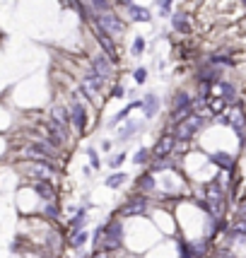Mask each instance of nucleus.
Segmentation results:
<instances>
[{
    "label": "nucleus",
    "mask_w": 246,
    "mask_h": 258,
    "mask_svg": "<svg viewBox=\"0 0 246 258\" xmlns=\"http://www.w3.org/2000/svg\"><path fill=\"white\" fill-rule=\"evenodd\" d=\"M121 246H123V225L121 220H111L109 225H104V236H101L99 251L111 253V251H118Z\"/></svg>",
    "instance_id": "nucleus-1"
},
{
    "label": "nucleus",
    "mask_w": 246,
    "mask_h": 258,
    "mask_svg": "<svg viewBox=\"0 0 246 258\" xmlns=\"http://www.w3.org/2000/svg\"><path fill=\"white\" fill-rule=\"evenodd\" d=\"M147 205H150L147 196L138 193V196H131V198L118 208V215H121V217H140V215L147 213Z\"/></svg>",
    "instance_id": "nucleus-2"
},
{
    "label": "nucleus",
    "mask_w": 246,
    "mask_h": 258,
    "mask_svg": "<svg viewBox=\"0 0 246 258\" xmlns=\"http://www.w3.org/2000/svg\"><path fill=\"white\" fill-rule=\"evenodd\" d=\"M201 125H203V118L201 116H186L181 123H176V128H174V138L176 140H191L193 135L201 131Z\"/></svg>",
    "instance_id": "nucleus-3"
},
{
    "label": "nucleus",
    "mask_w": 246,
    "mask_h": 258,
    "mask_svg": "<svg viewBox=\"0 0 246 258\" xmlns=\"http://www.w3.org/2000/svg\"><path fill=\"white\" fill-rule=\"evenodd\" d=\"M94 27L101 29V32H106L109 36L123 34V29H126V24H123L116 15H111V12H101V15H97V17H94Z\"/></svg>",
    "instance_id": "nucleus-4"
},
{
    "label": "nucleus",
    "mask_w": 246,
    "mask_h": 258,
    "mask_svg": "<svg viewBox=\"0 0 246 258\" xmlns=\"http://www.w3.org/2000/svg\"><path fill=\"white\" fill-rule=\"evenodd\" d=\"M29 176H32L34 181H53V176H56V164H53V162H32Z\"/></svg>",
    "instance_id": "nucleus-5"
},
{
    "label": "nucleus",
    "mask_w": 246,
    "mask_h": 258,
    "mask_svg": "<svg viewBox=\"0 0 246 258\" xmlns=\"http://www.w3.org/2000/svg\"><path fill=\"white\" fill-rule=\"evenodd\" d=\"M24 155L32 159V162H51V157H53V150L46 145V143H32V145L24 150Z\"/></svg>",
    "instance_id": "nucleus-6"
},
{
    "label": "nucleus",
    "mask_w": 246,
    "mask_h": 258,
    "mask_svg": "<svg viewBox=\"0 0 246 258\" xmlns=\"http://www.w3.org/2000/svg\"><path fill=\"white\" fill-rule=\"evenodd\" d=\"M174 147H176V138L174 135H164L155 147H152V159H159V157H169L171 152H174Z\"/></svg>",
    "instance_id": "nucleus-7"
},
{
    "label": "nucleus",
    "mask_w": 246,
    "mask_h": 258,
    "mask_svg": "<svg viewBox=\"0 0 246 258\" xmlns=\"http://www.w3.org/2000/svg\"><path fill=\"white\" fill-rule=\"evenodd\" d=\"M32 188H34V193L41 196L46 203H53V198H56V188H53L51 181H34Z\"/></svg>",
    "instance_id": "nucleus-8"
},
{
    "label": "nucleus",
    "mask_w": 246,
    "mask_h": 258,
    "mask_svg": "<svg viewBox=\"0 0 246 258\" xmlns=\"http://www.w3.org/2000/svg\"><path fill=\"white\" fill-rule=\"evenodd\" d=\"M70 123L78 128V133L85 131V125H87V113L82 109V104H75V106L70 109Z\"/></svg>",
    "instance_id": "nucleus-9"
},
{
    "label": "nucleus",
    "mask_w": 246,
    "mask_h": 258,
    "mask_svg": "<svg viewBox=\"0 0 246 258\" xmlns=\"http://www.w3.org/2000/svg\"><path fill=\"white\" fill-rule=\"evenodd\" d=\"M92 70L99 75V78H109L111 75V60L106 56H94V60H92Z\"/></svg>",
    "instance_id": "nucleus-10"
},
{
    "label": "nucleus",
    "mask_w": 246,
    "mask_h": 258,
    "mask_svg": "<svg viewBox=\"0 0 246 258\" xmlns=\"http://www.w3.org/2000/svg\"><path fill=\"white\" fill-rule=\"evenodd\" d=\"M94 32H97V36H99V44H101V48L106 51V56L113 58V60H118V53H116V46H113L111 36H109L106 32H101V29H97V27H94Z\"/></svg>",
    "instance_id": "nucleus-11"
},
{
    "label": "nucleus",
    "mask_w": 246,
    "mask_h": 258,
    "mask_svg": "<svg viewBox=\"0 0 246 258\" xmlns=\"http://www.w3.org/2000/svg\"><path fill=\"white\" fill-rule=\"evenodd\" d=\"M87 241H90V232H85V229H80V232H75V234H70V246L73 248L85 246Z\"/></svg>",
    "instance_id": "nucleus-12"
},
{
    "label": "nucleus",
    "mask_w": 246,
    "mask_h": 258,
    "mask_svg": "<svg viewBox=\"0 0 246 258\" xmlns=\"http://www.w3.org/2000/svg\"><path fill=\"white\" fill-rule=\"evenodd\" d=\"M126 181H128V174H123V171H116V174H111V176L106 179V186H109V188H121Z\"/></svg>",
    "instance_id": "nucleus-13"
},
{
    "label": "nucleus",
    "mask_w": 246,
    "mask_h": 258,
    "mask_svg": "<svg viewBox=\"0 0 246 258\" xmlns=\"http://www.w3.org/2000/svg\"><path fill=\"white\" fill-rule=\"evenodd\" d=\"M138 186H140L143 196H145V193H152L155 191V176H152V174H143V179L138 181Z\"/></svg>",
    "instance_id": "nucleus-14"
},
{
    "label": "nucleus",
    "mask_w": 246,
    "mask_h": 258,
    "mask_svg": "<svg viewBox=\"0 0 246 258\" xmlns=\"http://www.w3.org/2000/svg\"><path fill=\"white\" fill-rule=\"evenodd\" d=\"M213 162L215 164H220V167H224V169H232V164H234L232 157H229V155H224V152H217V155L213 157Z\"/></svg>",
    "instance_id": "nucleus-15"
},
{
    "label": "nucleus",
    "mask_w": 246,
    "mask_h": 258,
    "mask_svg": "<svg viewBox=\"0 0 246 258\" xmlns=\"http://www.w3.org/2000/svg\"><path fill=\"white\" fill-rule=\"evenodd\" d=\"M143 106H145V116L150 118V116L157 111V97H147V101L143 104Z\"/></svg>",
    "instance_id": "nucleus-16"
},
{
    "label": "nucleus",
    "mask_w": 246,
    "mask_h": 258,
    "mask_svg": "<svg viewBox=\"0 0 246 258\" xmlns=\"http://www.w3.org/2000/svg\"><path fill=\"white\" fill-rule=\"evenodd\" d=\"M90 5L99 12V15L101 12H109V0H90Z\"/></svg>",
    "instance_id": "nucleus-17"
},
{
    "label": "nucleus",
    "mask_w": 246,
    "mask_h": 258,
    "mask_svg": "<svg viewBox=\"0 0 246 258\" xmlns=\"http://www.w3.org/2000/svg\"><path fill=\"white\" fill-rule=\"evenodd\" d=\"M147 159H150V150H145V147H143V150H138V152H135L133 162H135V164H145Z\"/></svg>",
    "instance_id": "nucleus-18"
},
{
    "label": "nucleus",
    "mask_w": 246,
    "mask_h": 258,
    "mask_svg": "<svg viewBox=\"0 0 246 258\" xmlns=\"http://www.w3.org/2000/svg\"><path fill=\"white\" fill-rule=\"evenodd\" d=\"M131 17H133V20H140V22H145L147 10H143V8H131Z\"/></svg>",
    "instance_id": "nucleus-19"
},
{
    "label": "nucleus",
    "mask_w": 246,
    "mask_h": 258,
    "mask_svg": "<svg viewBox=\"0 0 246 258\" xmlns=\"http://www.w3.org/2000/svg\"><path fill=\"white\" fill-rule=\"evenodd\" d=\"M229 118H232L229 123L234 125V128H241V125H244V116H241V111H234L232 116H229Z\"/></svg>",
    "instance_id": "nucleus-20"
},
{
    "label": "nucleus",
    "mask_w": 246,
    "mask_h": 258,
    "mask_svg": "<svg viewBox=\"0 0 246 258\" xmlns=\"http://www.w3.org/2000/svg\"><path fill=\"white\" fill-rule=\"evenodd\" d=\"M126 162V155H116V157H109V167L111 169H118Z\"/></svg>",
    "instance_id": "nucleus-21"
},
{
    "label": "nucleus",
    "mask_w": 246,
    "mask_h": 258,
    "mask_svg": "<svg viewBox=\"0 0 246 258\" xmlns=\"http://www.w3.org/2000/svg\"><path fill=\"white\" fill-rule=\"evenodd\" d=\"M87 155H90V164L94 169H99L101 167V162H99V155H97V152H94V150H87Z\"/></svg>",
    "instance_id": "nucleus-22"
},
{
    "label": "nucleus",
    "mask_w": 246,
    "mask_h": 258,
    "mask_svg": "<svg viewBox=\"0 0 246 258\" xmlns=\"http://www.w3.org/2000/svg\"><path fill=\"white\" fill-rule=\"evenodd\" d=\"M46 217H51V220L56 217L58 220V208H53V203H48V205H46Z\"/></svg>",
    "instance_id": "nucleus-23"
},
{
    "label": "nucleus",
    "mask_w": 246,
    "mask_h": 258,
    "mask_svg": "<svg viewBox=\"0 0 246 258\" xmlns=\"http://www.w3.org/2000/svg\"><path fill=\"white\" fill-rule=\"evenodd\" d=\"M70 5H73V8H75V10L80 12V17H82V20H85V17H87V12H85V8H82V5H80V0H70Z\"/></svg>",
    "instance_id": "nucleus-24"
},
{
    "label": "nucleus",
    "mask_w": 246,
    "mask_h": 258,
    "mask_svg": "<svg viewBox=\"0 0 246 258\" xmlns=\"http://www.w3.org/2000/svg\"><path fill=\"white\" fill-rule=\"evenodd\" d=\"M92 258H111V253H104V251H97Z\"/></svg>",
    "instance_id": "nucleus-25"
},
{
    "label": "nucleus",
    "mask_w": 246,
    "mask_h": 258,
    "mask_svg": "<svg viewBox=\"0 0 246 258\" xmlns=\"http://www.w3.org/2000/svg\"><path fill=\"white\" fill-rule=\"evenodd\" d=\"M135 78H138V82H143V80H145V70H138V73H135Z\"/></svg>",
    "instance_id": "nucleus-26"
},
{
    "label": "nucleus",
    "mask_w": 246,
    "mask_h": 258,
    "mask_svg": "<svg viewBox=\"0 0 246 258\" xmlns=\"http://www.w3.org/2000/svg\"><path fill=\"white\" fill-rule=\"evenodd\" d=\"M159 5H162V8H167V5H169V0H159Z\"/></svg>",
    "instance_id": "nucleus-27"
}]
</instances>
